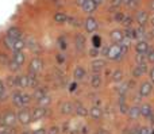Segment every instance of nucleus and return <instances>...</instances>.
<instances>
[{
    "label": "nucleus",
    "mask_w": 154,
    "mask_h": 134,
    "mask_svg": "<svg viewBox=\"0 0 154 134\" xmlns=\"http://www.w3.org/2000/svg\"><path fill=\"white\" fill-rule=\"evenodd\" d=\"M69 45H70V39L66 37L65 34H62V35H60L58 38H57V46H58V49L61 51H65L68 48H69Z\"/></svg>",
    "instance_id": "24"
},
{
    "label": "nucleus",
    "mask_w": 154,
    "mask_h": 134,
    "mask_svg": "<svg viewBox=\"0 0 154 134\" xmlns=\"http://www.w3.org/2000/svg\"><path fill=\"white\" fill-rule=\"evenodd\" d=\"M5 34H7L10 38H12L14 41H18V39H22V38H23V31H22V29L18 26V24L10 26L7 30H5Z\"/></svg>",
    "instance_id": "13"
},
{
    "label": "nucleus",
    "mask_w": 154,
    "mask_h": 134,
    "mask_svg": "<svg viewBox=\"0 0 154 134\" xmlns=\"http://www.w3.org/2000/svg\"><path fill=\"white\" fill-rule=\"evenodd\" d=\"M4 134H7V133H4Z\"/></svg>",
    "instance_id": "50"
},
{
    "label": "nucleus",
    "mask_w": 154,
    "mask_h": 134,
    "mask_svg": "<svg viewBox=\"0 0 154 134\" xmlns=\"http://www.w3.org/2000/svg\"><path fill=\"white\" fill-rule=\"evenodd\" d=\"M77 87H79V83H77L76 80H72L69 83V86H68V91H69V92H75L77 89Z\"/></svg>",
    "instance_id": "41"
},
{
    "label": "nucleus",
    "mask_w": 154,
    "mask_h": 134,
    "mask_svg": "<svg viewBox=\"0 0 154 134\" xmlns=\"http://www.w3.org/2000/svg\"><path fill=\"white\" fill-rule=\"evenodd\" d=\"M68 24H69L70 27H73V29L79 30L81 26H84V22L80 20V19L76 18V16H69V18H68Z\"/></svg>",
    "instance_id": "32"
},
{
    "label": "nucleus",
    "mask_w": 154,
    "mask_h": 134,
    "mask_svg": "<svg viewBox=\"0 0 154 134\" xmlns=\"http://www.w3.org/2000/svg\"><path fill=\"white\" fill-rule=\"evenodd\" d=\"M14 43H15V41L12 39V38H10L7 34H3V37L0 38V45H2V49H4V50L7 51H11L12 53V49H14Z\"/></svg>",
    "instance_id": "19"
},
{
    "label": "nucleus",
    "mask_w": 154,
    "mask_h": 134,
    "mask_svg": "<svg viewBox=\"0 0 154 134\" xmlns=\"http://www.w3.org/2000/svg\"><path fill=\"white\" fill-rule=\"evenodd\" d=\"M123 7V0H109V10L118 11Z\"/></svg>",
    "instance_id": "35"
},
{
    "label": "nucleus",
    "mask_w": 154,
    "mask_h": 134,
    "mask_svg": "<svg viewBox=\"0 0 154 134\" xmlns=\"http://www.w3.org/2000/svg\"><path fill=\"white\" fill-rule=\"evenodd\" d=\"M10 60H11L10 51L4 50V49H0V69L7 70L8 64H10Z\"/></svg>",
    "instance_id": "22"
},
{
    "label": "nucleus",
    "mask_w": 154,
    "mask_h": 134,
    "mask_svg": "<svg viewBox=\"0 0 154 134\" xmlns=\"http://www.w3.org/2000/svg\"><path fill=\"white\" fill-rule=\"evenodd\" d=\"M68 18H69V15L64 10H58L57 12H54L53 22L58 26H64V24H68Z\"/></svg>",
    "instance_id": "17"
},
{
    "label": "nucleus",
    "mask_w": 154,
    "mask_h": 134,
    "mask_svg": "<svg viewBox=\"0 0 154 134\" xmlns=\"http://www.w3.org/2000/svg\"><path fill=\"white\" fill-rule=\"evenodd\" d=\"M150 92H152V84L147 83V81H143L139 87V95L141 96H147Z\"/></svg>",
    "instance_id": "33"
},
{
    "label": "nucleus",
    "mask_w": 154,
    "mask_h": 134,
    "mask_svg": "<svg viewBox=\"0 0 154 134\" xmlns=\"http://www.w3.org/2000/svg\"><path fill=\"white\" fill-rule=\"evenodd\" d=\"M75 113L79 117H82V118H84V117L88 115V108L84 106V103L76 100V102H75Z\"/></svg>",
    "instance_id": "29"
},
{
    "label": "nucleus",
    "mask_w": 154,
    "mask_h": 134,
    "mask_svg": "<svg viewBox=\"0 0 154 134\" xmlns=\"http://www.w3.org/2000/svg\"><path fill=\"white\" fill-rule=\"evenodd\" d=\"M88 83H89V87L95 91L101 88L103 86V73H91L88 76Z\"/></svg>",
    "instance_id": "8"
},
{
    "label": "nucleus",
    "mask_w": 154,
    "mask_h": 134,
    "mask_svg": "<svg viewBox=\"0 0 154 134\" xmlns=\"http://www.w3.org/2000/svg\"><path fill=\"white\" fill-rule=\"evenodd\" d=\"M97 8H99V5L96 4L95 0H85V3L81 7V11H82V14L89 16V15H93L97 11Z\"/></svg>",
    "instance_id": "15"
},
{
    "label": "nucleus",
    "mask_w": 154,
    "mask_h": 134,
    "mask_svg": "<svg viewBox=\"0 0 154 134\" xmlns=\"http://www.w3.org/2000/svg\"><path fill=\"white\" fill-rule=\"evenodd\" d=\"M87 54L91 57L92 60L99 58L100 57V49H96V48H91L89 50H87Z\"/></svg>",
    "instance_id": "38"
},
{
    "label": "nucleus",
    "mask_w": 154,
    "mask_h": 134,
    "mask_svg": "<svg viewBox=\"0 0 154 134\" xmlns=\"http://www.w3.org/2000/svg\"><path fill=\"white\" fill-rule=\"evenodd\" d=\"M45 69V61L41 56H34L31 57V60L29 61V68L27 70L31 73H37V75H41Z\"/></svg>",
    "instance_id": "3"
},
{
    "label": "nucleus",
    "mask_w": 154,
    "mask_h": 134,
    "mask_svg": "<svg viewBox=\"0 0 154 134\" xmlns=\"http://www.w3.org/2000/svg\"><path fill=\"white\" fill-rule=\"evenodd\" d=\"M50 2H51V0H50Z\"/></svg>",
    "instance_id": "51"
},
{
    "label": "nucleus",
    "mask_w": 154,
    "mask_h": 134,
    "mask_svg": "<svg viewBox=\"0 0 154 134\" xmlns=\"http://www.w3.org/2000/svg\"><path fill=\"white\" fill-rule=\"evenodd\" d=\"M49 94V89L46 88L45 86H38L35 89H32V99L34 100H38V99H41V98H43L45 95H48Z\"/></svg>",
    "instance_id": "25"
},
{
    "label": "nucleus",
    "mask_w": 154,
    "mask_h": 134,
    "mask_svg": "<svg viewBox=\"0 0 154 134\" xmlns=\"http://www.w3.org/2000/svg\"><path fill=\"white\" fill-rule=\"evenodd\" d=\"M22 92L20 89H15V91H12L10 94V100L11 103H12L14 107H16L19 110V108L23 107V100H22Z\"/></svg>",
    "instance_id": "16"
},
{
    "label": "nucleus",
    "mask_w": 154,
    "mask_h": 134,
    "mask_svg": "<svg viewBox=\"0 0 154 134\" xmlns=\"http://www.w3.org/2000/svg\"><path fill=\"white\" fill-rule=\"evenodd\" d=\"M95 2H96V4H97V5H99V7H100V5H101V4H103V3H104V2H106V0H95Z\"/></svg>",
    "instance_id": "46"
},
{
    "label": "nucleus",
    "mask_w": 154,
    "mask_h": 134,
    "mask_svg": "<svg viewBox=\"0 0 154 134\" xmlns=\"http://www.w3.org/2000/svg\"><path fill=\"white\" fill-rule=\"evenodd\" d=\"M11 58H12L14 61L22 68H23L24 64H26V54H24V51H14L12 56H11Z\"/></svg>",
    "instance_id": "26"
},
{
    "label": "nucleus",
    "mask_w": 154,
    "mask_h": 134,
    "mask_svg": "<svg viewBox=\"0 0 154 134\" xmlns=\"http://www.w3.org/2000/svg\"><path fill=\"white\" fill-rule=\"evenodd\" d=\"M147 72V65L146 62H143V64H137L134 65V68L131 69V77H141V76H143L145 73Z\"/></svg>",
    "instance_id": "21"
},
{
    "label": "nucleus",
    "mask_w": 154,
    "mask_h": 134,
    "mask_svg": "<svg viewBox=\"0 0 154 134\" xmlns=\"http://www.w3.org/2000/svg\"><path fill=\"white\" fill-rule=\"evenodd\" d=\"M18 122V117H16V113L14 110H7L2 117V123L8 127H12L14 125Z\"/></svg>",
    "instance_id": "9"
},
{
    "label": "nucleus",
    "mask_w": 154,
    "mask_h": 134,
    "mask_svg": "<svg viewBox=\"0 0 154 134\" xmlns=\"http://www.w3.org/2000/svg\"><path fill=\"white\" fill-rule=\"evenodd\" d=\"M46 134H61V127L57 126V125H53L46 130Z\"/></svg>",
    "instance_id": "39"
},
{
    "label": "nucleus",
    "mask_w": 154,
    "mask_h": 134,
    "mask_svg": "<svg viewBox=\"0 0 154 134\" xmlns=\"http://www.w3.org/2000/svg\"><path fill=\"white\" fill-rule=\"evenodd\" d=\"M108 37L112 43H120L123 41V37H125V31L122 29H114L109 31Z\"/></svg>",
    "instance_id": "18"
},
{
    "label": "nucleus",
    "mask_w": 154,
    "mask_h": 134,
    "mask_svg": "<svg viewBox=\"0 0 154 134\" xmlns=\"http://www.w3.org/2000/svg\"><path fill=\"white\" fill-rule=\"evenodd\" d=\"M127 50L128 46L123 45V43H111L108 46L106 58L111 62H122L125 60L126 54H127Z\"/></svg>",
    "instance_id": "1"
},
{
    "label": "nucleus",
    "mask_w": 154,
    "mask_h": 134,
    "mask_svg": "<svg viewBox=\"0 0 154 134\" xmlns=\"http://www.w3.org/2000/svg\"><path fill=\"white\" fill-rule=\"evenodd\" d=\"M61 113L64 114V115H72V114L75 113V103L69 102V100L64 102L61 104Z\"/></svg>",
    "instance_id": "28"
},
{
    "label": "nucleus",
    "mask_w": 154,
    "mask_h": 134,
    "mask_svg": "<svg viewBox=\"0 0 154 134\" xmlns=\"http://www.w3.org/2000/svg\"><path fill=\"white\" fill-rule=\"evenodd\" d=\"M32 134H46V129H37L32 132Z\"/></svg>",
    "instance_id": "45"
},
{
    "label": "nucleus",
    "mask_w": 154,
    "mask_h": 134,
    "mask_svg": "<svg viewBox=\"0 0 154 134\" xmlns=\"http://www.w3.org/2000/svg\"><path fill=\"white\" fill-rule=\"evenodd\" d=\"M87 77H88L87 67H84L82 64L75 65V69H73V80H76L77 83H81V81H84Z\"/></svg>",
    "instance_id": "7"
},
{
    "label": "nucleus",
    "mask_w": 154,
    "mask_h": 134,
    "mask_svg": "<svg viewBox=\"0 0 154 134\" xmlns=\"http://www.w3.org/2000/svg\"><path fill=\"white\" fill-rule=\"evenodd\" d=\"M54 58H56V62L60 65V67H62V65L66 62V56H65V53L64 51H57L56 53V56H54Z\"/></svg>",
    "instance_id": "34"
},
{
    "label": "nucleus",
    "mask_w": 154,
    "mask_h": 134,
    "mask_svg": "<svg viewBox=\"0 0 154 134\" xmlns=\"http://www.w3.org/2000/svg\"><path fill=\"white\" fill-rule=\"evenodd\" d=\"M38 102V106H41V107H46L48 108L49 107V104L51 103V98L49 96V94L48 95H45L43 98H41V99H38L37 100Z\"/></svg>",
    "instance_id": "36"
},
{
    "label": "nucleus",
    "mask_w": 154,
    "mask_h": 134,
    "mask_svg": "<svg viewBox=\"0 0 154 134\" xmlns=\"http://www.w3.org/2000/svg\"><path fill=\"white\" fill-rule=\"evenodd\" d=\"M93 134H109V133H108V130H106V129H99V130H96Z\"/></svg>",
    "instance_id": "44"
},
{
    "label": "nucleus",
    "mask_w": 154,
    "mask_h": 134,
    "mask_svg": "<svg viewBox=\"0 0 154 134\" xmlns=\"http://www.w3.org/2000/svg\"><path fill=\"white\" fill-rule=\"evenodd\" d=\"M150 77H152V80L154 81V68L152 69V72H150Z\"/></svg>",
    "instance_id": "47"
},
{
    "label": "nucleus",
    "mask_w": 154,
    "mask_h": 134,
    "mask_svg": "<svg viewBox=\"0 0 154 134\" xmlns=\"http://www.w3.org/2000/svg\"><path fill=\"white\" fill-rule=\"evenodd\" d=\"M134 60H135L137 64H143V62H146V56H145V54L135 53V56H134Z\"/></svg>",
    "instance_id": "40"
},
{
    "label": "nucleus",
    "mask_w": 154,
    "mask_h": 134,
    "mask_svg": "<svg viewBox=\"0 0 154 134\" xmlns=\"http://www.w3.org/2000/svg\"><path fill=\"white\" fill-rule=\"evenodd\" d=\"M147 20H149V12H147L146 10L139 8V10L135 11V14H134V22L138 23V26L143 27L145 24L147 23Z\"/></svg>",
    "instance_id": "11"
},
{
    "label": "nucleus",
    "mask_w": 154,
    "mask_h": 134,
    "mask_svg": "<svg viewBox=\"0 0 154 134\" xmlns=\"http://www.w3.org/2000/svg\"><path fill=\"white\" fill-rule=\"evenodd\" d=\"M73 46H75V51L76 54L79 57L84 56V54H87V37H85L84 33L81 31H77L73 34Z\"/></svg>",
    "instance_id": "2"
},
{
    "label": "nucleus",
    "mask_w": 154,
    "mask_h": 134,
    "mask_svg": "<svg viewBox=\"0 0 154 134\" xmlns=\"http://www.w3.org/2000/svg\"><path fill=\"white\" fill-rule=\"evenodd\" d=\"M107 67H108V62H107L104 58H101V57L92 60V61L89 62L91 73H103Z\"/></svg>",
    "instance_id": "4"
},
{
    "label": "nucleus",
    "mask_w": 154,
    "mask_h": 134,
    "mask_svg": "<svg viewBox=\"0 0 154 134\" xmlns=\"http://www.w3.org/2000/svg\"><path fill=\"white\" fill-rule=\"evenodd\" d=\"M18 83H19V73H10L5 76L4 79V84L7 87V89L10 92L15 91V89H19L18 88Z\"/></svg>",
    "instance_id": "6"
},
{
    "label": "nucleus",
    "mask_w": 154,
    "mask_h": 134,
    "mask_svg": "<svg viewBox=\"0 0 154 134\" xmlns=\"http://www.w3.org/2000/svg\"><path fill=\"white\" fill-rule=\"evenodd\" d=\"M139 114H141V110H139L138 107H130V108H128L127 115L130 117L131 119H135V118H138V117H139Z\"/></svg>",
    "instance_id": "37"
},
{
    "label": "nucleus",
    "mask_w": 154,
    "mask_h": 134,
    "mask_svg": "<svg viewBox=\"0 0 154 134\" xmlns=\"http://www.w3.org/2000/svg\"><path fill=\"white\" fill-rule=\"evenodd\" d=\"M88 115L92 119H95V121H99V119L103 118V107L93 104L91 108H88Z\"/></svg>",
    "instance_id": "20"
},
{
    "label": "nucleus",
    "mask_w": 154,
    "mask_h": 134,
    "mask_svg": "<svg viewBox=\"0 0 154 134\" xmlns=\"http://www.w3.org/2000/svg\"><path fill=\"white\" fill-rule=\"evenodd\" d=\"M53 2V4L56 5L57 8H62L64 5H66V2L65 0H51Z\"/></svg>",
    "instance_id": "42"
},
{
    "label": "nucleus",
    "mask_w": 154,
    "mask_h": 134,
    "mask_svg": "<svg viewBox=\"0 0 154 134\" xmlns=\"http://www.w3.org/2000/svg\"><path fill=\"white\" fill-rule=\"evenodd\" d=\"M22 134H32V132H29V130H24V132H22Z\"/></svg>",
    "instance_id": "48"
},
{
    "label": "nucleus",
    "mask_w": 154,
    "mask_h": 134,
    "mask_svg": "<svg viewBox=\"0 0 154 134\" xmlns=\"http://www.w3.org/2000/svg\"><path fill=\"white\" fill-rule=\"evenodd\" d=\"M125 70L122 69L120 67H116V68H112L111 70V75H109V79H111V81H114L115 84H120L125 81Z\"/></svg>",
    "instance_id": "12"
},
{
    "label": "nucleus",
    "mask_w": 154,
    "mask_h": 134,
    "mask_svg": "<svg viewBox=\"0 0 154 134\" xmlns=\"http://www.w3.org/2000/svg\"><path fill=\"white\" fill-rule=\"evenodd\" d=\"M134 49H135V53L146 54L147 51H149V45H147V42H145V41H138V42L135 43V46H134Z\"/></svg>",
    "instance_id": "30"
},
{
    "label": "nucleus",
    "mask_w": 154,
    "mask_h": 134,
    "mask_svg": "<svg viewBox=\"0 0 154 134\" xmlns=\"http://www.w3.org/2000/svg\"><path fill=\"white\" fill-rule=\"evenodd\" d=\"M91 43H92V48H96V49H100L101 46H103V38H101V35L99 34H92V38H91Z\"/></svg>",
    "instance_id": "31"
},
{
    "label": "nucleus",
    "mask_w": 154,
    "mask_h": 134,
    "mask_svg": "<svg viewBox=\"0 0 154 134\" xmlns=\"http://www.w3.org/2000/svg\"><path fill=\"white\" fill-rule=\"evenodd\" d=\"M84 3H85V0H73V4H75L76 7H79V8H81Z\"/></svg>",
    "instance_id": "43"
},
{
    "label": "nucleus",
    "mask_w": 154,
    "mask_h": 134,
    "mask_svg": "<svg viewBox=\"0 0 154 134\" xmlns=\"http://www.w3.org/2000/svg\"><path fill=\"white\" fill-rule=\"evenodd\" d=\"M99 27H100V23H99V20L93 15H89V16L85 18L84 29H85V31H87L88 34H95V33L99 30Z\"/></svg>",
    "instance_id": "5"
},
{
    "label": "nucleus",
    "mask_w": 154,
    "mask_h": 134,
    "mask_svg": "<svg viewBox=\"0 0 154 134\" xmlns=\"http://www.w3.org/2000/svg\"><path fill=\"white\" fill-rule=\"evenodd\" d=\"M0 123H2V117H0Z\"/></svg>",
    "instance_id": "49"
},
{
    "label": "nucleus",
    "mask_w": 154,
    "mask_h": 134,
    "mask_svg": "<svg viewBox=\"0 0 154 134\" xmlns=\"http://www.w3.org/2000/svg\"><path fill=\"white\" fill-rule=\"evenodd\" d=\"M18 88L20 89V91H26V89H29V73L27 72H20L19 73Z\"/></svg>",
    "instance_id": "23"
},
{
    "label": "nucleus",
    "mask_w": 154,
    "mask_h": 134,
    "mask_svg": "<svg viewBox=\"0 0 154 134\" xmlns=\"http://www.w3.org/2000/svg\"><path fill=\"white\" fill-rule=\"evenodd\" d=\"M27 73H29V88L30 89H35L38 86H41L39 83V75H37V73H31L27 70Z\"/></svg>",
    "instance_id": "27"
},
{
    "label": "nucleus",
    "mask_w": 154,
    "mask_h": 134,
    "mask_svg": "<svg viewBox=\"0 0 154 134\" xmlns=\"http://www.w3.org/2000/svg\"><path fill=\"white\" fill-rule=\"evenodd\" d=\"M30 113H31L32 121H41V119H43L46 117V114H48V108L41 107V106L37 104L35 107H32L31 110H30Z\"/></svg>",
    "instance_id": "14"
},
{
    "label": "nucleus",
    "mask_w": 154,
    "mask_h": 134,
    "mask_svg": "<svg viewBox=\"0 0 154 134\" xmlns=\"http://www.w3.org/2000/svg\"><path fill=\"white\" fill-rule=\"evenodd\" d=\"M16 117H18V122L22 125H29L30 122H32L31 119V113H30L29 107H22L18 110L16 113Z\"/></svg>",
    "instance_id": "10"
}]
</instances>
